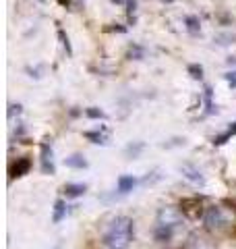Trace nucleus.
<instances>
[{"instance_id": "f257e3e1", "label": "nucleus", "mask_w": 236, "mask_h": 249, "mask_svg": "<svg viewBox=\"0 0 236 249\" xmlns=\"http://www.w3.org/2000/svg\"><path fill=\"white\" fill-rule=\"evenodd\" d=\"M131 239H133V220L129 216H118L106 231L104 243L110 249H124L129 247Z\"/></svg>"}, {"instance_id": "f03ea898", "label": "nucleus", "mask_w": 236, "mask_h": 249, "mask_svg": "<svg viewBox=\"0 0 236 249\" xmlns=\"http://www.w3.org/2000/svg\"><path fill=\"white\" fill-rule=\"evenodd\" d=\"M178 208L188 220H199V218L205 216V208H203L201 197H185L183 201H180Z\"/></svg>"}, {"instance_id": "7ed1b4c3", "label": "nucleus", "mask_w": 236, "mask_h": 249, "mask_svg": "<svg viewBox=\"0 0 236 249\" xmlns=\"http://www.w3.org/2000/svg\"><path fill=\"white\" fill-rule=\"evenodd\" d=\"M180 208H162L160 214H157V224H162V227H174V224L180 222Z\"/></svg>"}, {"instance_id": "20e7f679", "label": "nucleus", "mask_w": 236, "mask_h": 249, "mask_svg": "<svg viewBox=\"0 0 236 249\" xmlns=\"http://www.w3.org/2000/svg\"><path fill=\"white\" fill-rule=\"evenodd\" d=\"M203 220H205L207 229H219L224 224V216H222V210H219L218 206H211L205 210V216H203Z\"/></svg>"}, {"instance_id": "39448f33", "label": "nucleus", "mask_w": 236, "mask_h": 249, "mask_svg": "<svg viewBox=\"0 0 236 249\" xmlns=\"http://www.w3.org/2000/svg\"><path fill=\"white\" fill-rule=\"evenodd\" d=\"M180 173L185 175V178H188L191 183H195V185H203V175H201V170L197 168V166H193V164H183L180 166Z\"/></svg>"}, {"instance_id": "423d86ee", "label": "nucleus", "mask_w": 236, "mask_h": 249, "mask_svg": "<svg viewBox=\"0 0 236 249\" xmlns=\"http://www.w3.org/2000/svg\"><path fill=\"white\" fill-rule=\"evenodd\" d=\"M29 168H31V160L29 158H19L11 168V178H19L23 175H27Z\"/></svg>"}, {"instance_id": "0eeeda50", "label": "nucleus", "mask_w": 236, "mask_h": 249, "mask_svg": "<svg viewBox=\"0 0 236 249\" xmlns=\"http://www.w3.org/2000/svg\"><path fill=\"white\" fill-rule=\"evenodd\" d=\"M135 185H137V178L131 177V175H122L120 178H118V191H120V193L133 191V189H135Z\"/></svg>"}, {"instance_id": "6e6552de", "label": "nucleus", "mask_w": 236, "mask_h": 249, "mask_svg": "<svg viewBox=\"0 0 236 249\" xmlns=\"http://www.w3.org/2000/svg\"><path fill=\"white\" fill-rule=\"evenodd\" d=\"M85 191H87V185H83V183H67L65 185L67 197H79V196H83Z\"/></svg>"}, {"instance_id": "1a4fd4ad", "label": "nucleus", "mask_w": 236, "mask_h": 249, "mask_svg": "<svg viewBox=\"0 0 236 249\" xmlns=\"http://www.w3.org/2000/svg\"><path fill=\"white\" fill-rule=\"evenodd\" d=\"M65 164L68 168H87V160H85L81 154H73V156H68V158H65Z\"/></svg>"}, {"instance_id": "9d476101", "label": "nucleus", "mask_w": 236, "mask_h": 249, "mask_svg": "<svg viewBox=\"0 0 236 249\" xmlns=\"http://www.w3.org/2000/svg\"><path fill=\"white\" fill-rule=\"evenodd\" d=\"M153 237H155V241H160V243H166V241H170V237H172V229L157 224L155 231H153Z\"/></svg>"}, {"instance_id": "9b49d317", "label": "nucleus", "mask_w": 236, "mask_h": 249, "mask_svg": "<svg viewBox=\"0 0 236 249\" xmlns=\"http://www.w3.org/2000/svg\"><path fill=\"white\" fill-rule=\"evenodd\" d=\"M143 147H145V143L143 142H135V143H129L127 145V150H124V154H127V158L129 160H135L137 156L143 152Z\"/></svg>"}, {"instance_id": "f8f14e48", "label": "nucleus", "mask_w": 236, "mask_h": 249, "mask_svg": "<svg viewBox=\"0 0 236 249\" xmlns=\"http://www.w3.org/2000/svg\"><path fill=\"white\" fill-rule=\"evenodd\" d=\"M127 58L129 60H141V58H145V50L141 48V46H137V44H131L129 50H127Z\"/></svg>"}, {"instance_id": "ddd939ff", "label": "nucleus", "mask_w": 236, "mask_h": 249, "mask_svg": "<svg viewBox=\"0 0 236 249\" xmlns=\"http://www.w3.org/2000/svg\"><path fill=\"white\" fill-rule=\"evenodd\" d=\"M65 212H67V206L62 199H56V204H54V216H52V222H60L62 218H65Z\"/></svg>"}, {"instance_id": "4468645a", "label": "nucleus", "mask_w": 236, "mask_h": 249, "mask_svg": "<svg viewBox=\"0 0 236 249\" xmlns=\"http://www.w3.org/2000/svg\"><path fill=\"white\" fill-rule=\"evenodd\" d=\"M211 96H214V91H211L209 85H205V89H203V98H205V114L216 112V106H214V102H211Z\"/></svg>"}, {"instance_id": "2eb2a0df", "label": "nucleus", "mask_w": 236, "mask_h": 249, "mask_svg": "<svg viewBox=\"0 0 236 249\" xmlns=\"http://www.w3.org/2000/svg\"><path fill=\"white\" fill-rule=\"evenodd\" d=\"M185 25H186V29H188V34H193V36H197V34L201 31V23H199V19L193 17V15L185 19Z\"/></svg>"}, {"instance_id": "dca6fc26", "label": "nucleus", "mask_w": 236, "mask_h": 249, "mask_svg": "<svg viewBox=\"0 0 236 249\" xmlns=\"http://www.w3.org/2000/svg\"><path fill=\"white\" fill-rule=\"evenodd\" d=\"M85 137H87L91 143H101V145L108 143V137H106L104 133H100V131H87V133H85Z\"/></svg>"}, {"instance_id": "f3484780", "label": "nucleus", "mask_w": 236, "mask_h": 249, "mask_svg": "<svg viewBox=\"0 0 236 249\" xmlns=\"http://www.w3.org/2000/svg\"><path fill=\"white\" fill-rule=\"evenodd\" d=\"M58 40L62 44V48L67 50L68 56H73V46H70V40H68V36L65 34V29H58Z\"/></svg>"}, {"instance_id": "a211bd4d", "label": "nucleus", "mask_w": 236, "mask_h": 249, "mask_svg": "<svg viewBox=\"0 0 236 249\" xmlns=\"http://www.w3.org/2000/svg\"><path fill=\"white\" fill-rule=\"evenodd\" d=\"M188 75L193 77V79H203V67L201 65H188Z\"/></svg>"}, {"instance_id": "6ab92c4d", "label": "nucleus", "mask_w": 236, "mask_h": 249, "mask_svg": "<svg viewBox=\"0 0 236 249\" xmlns=\"http://www.w3.org/2000/svg\"><path fill=\"white\" fill-rule=\"evenodd\" d=\"M85 114L89 116V119H106V114H104V110H100V108H87V110H85Z\"/></svg>"}, {"instance_id": "aec40b11", "label": "nucleus", "mask_w": 236, "mask_h": 249, "mask_svg": "<svg viewBox=\"0 0 236 249\" xmlns=\"http://www.w3.org/2000/svg\"><path fill=\"white\" fill-rule=\"evenodd\" d=\"M228 137H232L230 133H228V131H226V133H222V135H216V137H214V145H222V143H226V142H228Z\"/></svg>"}, {"instance_id": "412c9836", "label": "nucleus", "mask_w": 236, "mask_h": 249, "mask_svg": "<svg viewBox=\"0 0 236 249\" xmlns=\"http://www.w3.org/2000/svg\"><path fill=\"white\" fill-rule=\"evenodd\" d=\"M224 79L230 83V88H236V71H232V73H226L224 75Z\"/></svg>"}, {"instance_id": "4be33fe9", "label": "nucleus", "mask_w": 236, "mask_h": 249, "mask_svg": "<svg viewBox=\"0 0 236 249\" xmlns=\"http://www.w3.org/2000/svg\"><path fill=\"white\" fill-rule=\"evenodd\" d=\"M15 112H17V114L21 112V104H11L9 106V116H13Z\"/></svg>"}, {"instance_id": "5701e85b", "label": "nucleus", "mask_w": 236, "mask_h": 249, "mask_svg": "<svg viewBox=\"0 0 236 249\" xmlns=\"http://www.w3.org/2000/svg\"><path fill=\"white\" fill-rule=\"evenodd\" d=\"M127 9H129V17H131L133 11L137 9V2H135V0H127Z\"/></svg>"}, {"instance_id": "b1692460", "label": "nucleus", "mask_w": 236, "mask_h": 249, "mask_svg": "<svg viewBox=\"0 0 236 249\" xmlns=\"http://www.w3.org/2000/svg\"><path fill=\"white\" fill-rule=\"evenodd\" d=\"M228 133H230V135H236V123H232L230 127H228Z\"/></svg>"}, {"instance_id": "393cba45", "label": "nucleus", "mask_w": 236, "mask_h": 249, "mask_svg": "<svg viewBox=\"0 0 236 249\" xmlns=\"http://www.w3.org/2000/svg\"><path fill=\"white\" fill-rule=\"evenodd\" d=\"M58 2H60L62 6H67V9H68V6H70V0H58Z\"/></svg>"}, {"instance_id": "a878e982", "label": "nucleus", "mask_w": 236, "mask_h": 249, "mask_svg": "<svg viewBox=\"0 0 236 249\" xmlns=\"http://www.w3.org/2000/svg\"><path fill=\"white\" fill-rule=\"evenodd\" d=\"M114 4H120V2H127V0H112Z\"/></svg>"}, {"instance_id": "bb28decb", "label": "nucleus", "mask_w": 236, "mask_h": 249, "mask_svg": "<svg viewBox=\"0 0 236 249\" xmlns=\"http://www.w3.org/2000/svg\"><path fill=\"white\" fill-rule=\"evenodd\" d=\"M37 2H46V0H37Z\"/></svg>"}, {"instance_id": "cd10ccee", "label": "nucleus", "mask_w": 236, "mask_h": 249, "mask_svg": "<svg viewBox=\"0 0 236 249\" xmlns=\"http://www.w3.org/2000/svg\"><path fill=\"white\" fill-rule=\"evenodd\" d=\"M54 249H58V247H54Z\"/></svg>"}]
</instances>
